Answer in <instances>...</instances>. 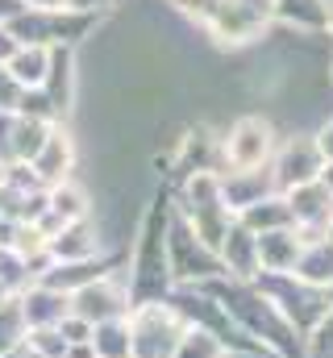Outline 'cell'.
<instances>
[{
	"label": "cell",
	"instance_id": "obj_1",
	"mask_svg": "<svg viewBox=\"0 0 333 358\" xmlns=\"http://www.w3.org/2000/svg\"><path fill=\"white\" fill-rule=\"evenodd\" d=\"M271 155H275V125L267 117H238L221 138V167L225 171L271 167Z\"/></svg>",
	"mask_w": 333,
	"mask_h": 358
},
{
	"label": "cell",
	"instance_id": "obj_2",
	"mask_svg": "<svg viewBox=\"0 0 333 358\" xmlns=\"http://www.w3.org/2000/svg\"><path fill=\"white\" fill-rule=\"evenodd\" d=\"M267 25H271V0H217L204 29L217 46H246L262 38Z\"/></svg>",
	"mask_w": 333,
	"mask_h": 358
},
{
	"label": "cell",
	"instance_id": "obj_3",
	"mask_svg": "<svg viewBox=\"0 0 333 358\" xmlns=\"http://www.w3.org/2000/svg\"><path fill=\"white\" fill-rule=\"evenodd\" d=\"M321 167H325V159H321L313 134H292V138H288L283 146H275V155H271L275 192H292V187H300V183L321 179Z\"/></svg>",
	"mask_w": 333,
	"mask_h": 358
},
{
	"label": "cell",
	"instance_id": "obj_4",
	"mask_svg": "<svg viewBox=\"0 0 333 358\" xmlns=\"http://www.w3.org/2000/svg\"><path fill=\"white\" fill-rule=\"evenodd\" d=\"M304 242L296 238V229H271V234H254V255L262 275H292L300 263Z\"/></svg>",
	"mask_w": 333,
	"mask_h": 358
},
{
	"label": "cell",
	"instance_id": "obj_5",
	"mask_svg": "<svg viewBox=\"0 0 333 358\" xmlns=\"http://www.w3.org/2000/svg\"><path fill=\"white\" fill-rule=\"evenodd\" d=\"M262 196H275L271 167H258V171H225L221 176V200H225V208L234 217L242 208H250V204H258Z\"/></svg>",
	"mask_w": 333,
	"mask_h": 358
},
{
	"label": "cell",
	"instance_id": "obj_6",
	"mask_svg": "<svg viewBox=\"0 0 333 358\" xmlns=\"http://www.w3.org/2000/svg\"><path fill=\"white\" fill-rule=\"evenodd\" d=\"M71 163H76V142H71V134H67L63 125H50V134H46V142H42L38 159L29 163V167H34V176L55 187V183H63V179H67Z\"/></svg>",
	"mask_w": 333,
	"mask_h": 358
},
{
	"label": "cell",
	"instance_id": "obj_7",
	"mask_svg": "<svg viewBox=\"0 0 333 358\" xmlns=\"http://www.w3.org/2000/svg\"><path fill=\"white\" fill-rule=\"evenodd\" d=\"M50 46H17L8 59H4V67H8V76L17 80V88L21 92H38L46 84V76H50Z\"/></svg>",
	"mask_w": 333,
	"mask_h": 358
},
{
	"label": "cell",
	"instance_id": "obj_8",
	"mask_svg": "<svg viewBox=\"0 0 333 358\" xmlns=\"http://www.w3.org/2000/svg\"><path fill=\"white\" fill-rule=\"evenodd\" d=\"M238 225L250 229V234H271V229H292V213H288V200L283 192L275 196H262L258 204H250L238 213Z\"/></svg>",
	"mask_w": 333,
	"mask_h": 358
},
{
	"label": "cell",
	"instance_id": "obj_9",
	"mask_svg": "<svg viewBox=\"0 0 333 358\" xmlns=\"http://www.w3.org/2000/svg\"><path fill=\"white\" fill-rule=\"evenodd\" d=\"M271 21L300 34H325V0H271Z\"/></svg>",
	"mask_w": 333,
	"mask_h": 358
},
{
	"label": "cell",
	"instance_id": "obj_10",
	"mask_svg": "<svg viewBox=\"0 0 333 358\" xmlns=\"http://www.w3.org/2000/svg\"><path fill=\"white\" fill-rule=\"evenodd\" d=\"M292 275H300L304 283H317V287H333V242L321 238V242H309L300 250V263Z\"/></svg>",
	"mask_w": 333,
	"mask_h": 358
},
{
	"label": "cell",
	"instance_id": "obj_11",
	"mask_svg": "<svg viewBox=\"0 0 333 358\" xmlns=\"http://www.w3.org/2000/svg\"><path fill=\"white\" fill-rule=\"evenodd\" d=\"M221 263L234 271V275H254L258 271V255H254V234L242 229L238 221H234V229L225 234V242H221Z\"/></svg>",
	"mask_w": 333,
	"mask_h": 358
},
{
	"label": "cell",
	"instance_id": "obj_12",
	"mask_svg": "<svg viewBox=\"0 0 333 358\" xmlns=\"http://www.w3.org/2000/svg\"><path fill=\"white\" fill-rule=\"evenodd\" d=\"M175 358H225V342L196 329V334H183L179 346H175Z\"/></svg>",
	"mask_w": 333,
	"mask_h": 358
},
{
	"label": "cell",
	"instance_id": "obj_13",
	"mask_svg": "<svg viewBox=\"0 0 333 358\" xmlns=\"http://www.w3.org/2000/svg\"><path fill=\"white\" fill-rule=\"evenodd\" d=\"M21 96H25V92L17 88V80H13L8 67L0 63V113H17V108H21Z\"/></svg>",
	"mask_w": 333,
	"mask_h": 358
},
{
	"label": "cell",
	"instance_id": "obj_14",
	"mask_svg": "<svg viewBox=\"0 0 333 358\" xmlns=\"http://www.w3.org/2000/svg\"><path fill=\"white\" fill-rule=\"evenodd\" d=\"M187 21H196V25H208V17H213V8H217V0H171Z\"/></svg>",
	"mask_w": 333,
	"mask_h": 358
},
{
	"label": "cell",
	"instance_id": "obj_15",
	"mask_svg": "<svg viewBox=\"0 0 333 358\" xmlns=\"http://www.w3.org/2000/svg\"><path fill=\"white\" fill-rule=\"evenodd\" d=\"M313 142H317V150H321V159L325 163H333V113L321 121V129L313 134Z\"/></svg>",
	"mask_w": 333,
	"mask_h": 358
},
{
	"label": "cell",
	"instance_id": "obj_16",
	"mask_svg": "<svg viewBox=\"0 0 333 358\" xmlns=\"http://www.w3.org/2000/svg\"><path fill=\"white\" fill-rule=\"evenodd\" d=\"M34 13H67V0H21Z\"/></svg>",
	"mask_w": 333,
	"mask_h": 358
},
{
	"label": "cell",
	"instance_id": "obj_17",
	"mask_svg": "<svg viewBox=\"0 0 333 358\" xmlns=\"http://www.w3.org/2000/svg\"><path fill=\"white\" fill-rule=\"evenodd\" d=\"M325 34L333 38V0H325Z\"/></svg>",
	"mask_w": 333,
	"mask_h": 358
},
{
	"label": "cell",
	"instance_id": "obj_18",
	"mask_svg": "<svg viewBox=\"0 0 333 358\" xmlns=\"http://www.w3.org/2000/svg\"><path fill=\"white\" fill-rule=\"evenodd\" d=\"M321 183L333 192V163H325V167H321Z\"/></svg>",
	"mask_w": 333,
	"mask_h": 358
},
{
	"label": "cell",
	"instance_id": "obj_19",
	"mask_svg": "<svg viewBox=\"0 0 333 358\" xmlns=\"http://www.w3.org/2000/svg\"><path fill=\"white\" fill-rule=\"evenodd\" d=\"M325 238H330V242H333V221H330V229H325Z\"/></svg>",
	"mask_w": 333,
	"mask_h": 358
},
{
	"label": "cell",
	"instance_id": "obj_20",
	"mask_svg": "<svg viewBox=\"0 0 333 358\" xmlns=\"http://www.w3.org/2000/svg\"><path fill=\"white\" fill-rule=\"evenodd\" d=\"M330 80H333V71H330Z\"/></svg>",
	"mask_w": 333,
	"mask_h": 358
}]
</instances>
